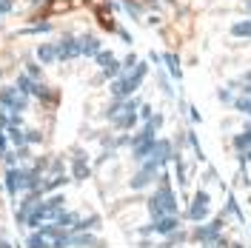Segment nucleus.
Here are the masks:
<instances>
[{
  "mask_svg": "<svg viewBox=\"0 0 251 248\" xmlns=\"http://www.w3.org/2000/svg\"><path fill=\"white\" fill-rule=\"evenodd\" d=\"M151 208H154V217H163V214H174L177 208V200L169 188H160L154 197H151Z\"/></svg>",
  "mask_w": 251,
  "mask_h": 248,
  "instance_id": "obj_1",
  "label": "nucleus"
},
{
  "mask_svg": "<svg viewBox=\"0 0 251 248\" xmlns=\"http://www.w3.org/2000/svg\"><path fill=\"white\" fill-rule=\"evenodd\" d=\"M143 74H146V66H137V69H134V74H131V80L126 77V80H120V83H114V94H117V97H126V94H131L134 89H137V86H140Z\"/></svg>",
  "mask_w": 251,
  "mask_h": 248,
  "instance_id": "obj_2",
  "label": "nucleus"
},
{
  "mask_svg": "<svg viewBox=\"0 0 251 248\" xmlns=\"http://www.w3.org/2000/svg\"><path fill=\"white\" fill-rule=\"evenodd\" d=\"M205 214H208V194H205V191H200V194L194 197V202H191L188 217H191V220H203Z\"/></svg>",
  "mask_w": 251,
  "mask_h": 248,
  "instance_id": "obj_3",
  "label": "nucleus"
},
{
  "mask_svg": "<svg viewBox=\"0 0 251 248\" xmlns=\"http://www.w3.org/2000/svg\"><path fill=\"white\" fill-rule=\"evenodd\" d=\"M231 34L234 37H251V20H243V23L231 26Z\"/></svg>",
  "mask_w": 251,
  "mask_h": 248,
  "instance_id": "obj_4",
  "label": "nucleus"
},
{
  "mask_svg": "<svg viewBox=\"0 0 251 248\" xmlns=\"http://www.w3.org/2000/svg\"><path fill=\"white\" fill-rule=\"evenodd\" d=\"M172 228H177V220H174L172 214H169L166 220H160V223H157V234H169Z\"/></svg>",
  "mask_w": 251,
  "mask_h": 248,
  "instance_id": "obj_5",
  "label": "nucleus"
},
{
  "mask_svg": "<svg viewBox=\"0 0 251 248\" xmlns=\"http://www.w3.org/2000/svg\"><path fill=\"white\" fill-rule=\"evenodd\" d=\"M166 63H169V69H172L169 74H172L174 80H180V63H177V57H174V54H166Z\"/></svg>",
  "mask_w": 251,
  "mask_h": 248,
  "instance_id": "obj_6",
  "label": "nucleus"
},
{
  "mask_svg": "<svg viewBox=\"0 0 251 248\" xmlns=\"http://www.w3.org/2000/svg\"><path fill=\"white\" fill-rule=\"evenodd\" d=\"M217 234V225H205V228H197V237L200 240H208V237H214Z\"/></svg>",
  "mask_w": 251,
  "mask_h": 248,
  "instance_id": "obj_7",
  "label": "nucleus"
},
{
  "mask_svg": "<svg viewBox=\"0 0 251 248\" xmlns=\"http://www.w3.org/2000/svg\"><path fill=\"white\" fill-rule=\"evenodd\" d=\"M249 146H251V128H249V131H243V134L237 137V149H249Z\"/></svg>",
  "mask_w": 251,
  "mask_h": 248,
  "instance_id": "obj_8",
  "label": "nucleus"
}]
</instances>
